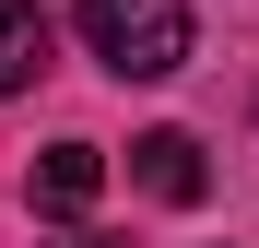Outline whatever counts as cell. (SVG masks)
Instances as JSON below:
<instances>
[{"mask_svg": "<svg viewBox=\"0 0 259 248\" xmlns=\"http://www.w3.org/2000/svg\"><path fill=\"white\" fill-rule=\"evenodd\" d=\"M130 178H142L153 201H177V213H189V201L212 189V165H200V142H189V130H142V142H130Z\"/></svg>", "mask_w": 259, "mask_h": 248, "instance_id": "3", "label": "cell"}, {"mask_svg": "<svg viewBox=\"0 0 259 248\" xmlns=\"http://www.w3.org/2000/svg\"><path fill=\"white\" fill-rule=\"evenodd\" d=\"M71 24L118 83H165L189 59V0H71Z\"/></svg>", "mask_w": 259, "mask_h": 248, "instance_id": "1", "label": "cell"}, {"mask_svg": "<svg viewBox=\"0 0 259 248\" xmlns=\"http://www.w3.org/2000/svg\"><path fill=\"white\" fill-rule=\"evenodd\" d=\"M24 189H35V213H59V225H82V213H95V189H106V154H95V142H48Z\"/></svg>", "mask_w": 259, "mask_h": 248, "instance_id": "2", "label": "cell"}, {"mask_svg": "<svg viewBox=\"0 0 259 248\" xmlns=\"http://www.w3.org/2000/svg\"><path fill=\"white\" fill-rule=\"evenodd\" d=\"M35 71H48V12L35 0H0V95H24Z\"/></svg>", "mask_w": 259, "mask_h": 248, "instance_id": "4", "label": "cell"}, {"mask_svg": "<svg viewBox=\"0 0 259 248\" xmlns=\"http://www.w3.org/2000/svg\"><path fill=\"white\" fill-rule=\"evenodd\" d=\"M71 248H130V236H95V225H82V236H71Z\"/></svg>", "mask_w": 259, "mask_h": 248, "instance_id": "5", "label": "cell"}]
</instances>
